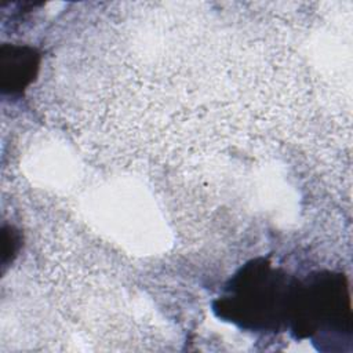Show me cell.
<instances>
[{
  "label": "cell",
  "instance_id": "6da1fadb",
  "mask_svg": "<svg viewBox=\"0 0 353 353\" xmlns=\"http://www.w3.org/2000/svg\"><path fill=\"white\" fill-rule=\"evenodd\" d=\"M296 279L265 258L247 262L214 302L218 317L248 331H276L288 325Z\"/></svg>",
  "mask_w": 353,
  "mask_h": 353
},
{
  "label": "cell",
  "instance_id": "7a4b0ae2",
  "mask_svg": "<svg viewBox=\"0 0 353 353\" xmlns=\"http://www.w3.org/2000/svg\"><path fill=\"white\" fill-rule=\"evenodd\" d=\"M347 279L336 272H317L296 280L288 325L298 339L334 342L350 338L352 310Z\"/></svg>",
  "mask_w": 353,
  "mask_h": 353
},
{
  "label": "cell",
  "instance_id": "3957f363",
  "mask_svg": "<svg viewBox=\"0 0 353 353\" xmlns=\"http://www.w3.org/2000/svg\"><path fill=\"white\" fill-rule=\"evenodd\" d=\"M40 52L29 46L3 44L0 48V87L4 94L21 95L36 79Z\"/></svg>",
  "mask_w": 353,
  "mask_h": 353
},
{
  "label": "cell",
  "instance_id": "277c9868",
  "mask_svg": "<svg viewBox=\"0 0 353 353\" xmlns=\"http://www.w3.org/2000/svg\"><path fill=\"white\" fill-rule=\"evenodd\" d=\"M1 248H3V263H7L10 259L17 254L19 237L18 233L12 228H3V237H1Z\"/></svg>",
  "mask_w": 353,
  "mask_h": 353
}]
</instances>
